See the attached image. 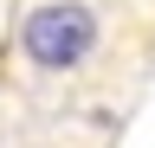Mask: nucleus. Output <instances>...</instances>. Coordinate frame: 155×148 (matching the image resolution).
I'll list each match as a JSON object with an SVG mask.
<instances>
[{
  "label": "nucleus",
  "mask_w": 155,
  "mask_h": 148,
  "mask_svg": "<svg viewBox=\"0 0 155 148\" xmlns=\"http://www.w3.org/2000/svg\"><path fill=\"white\" fill-rule=\"evenodd\" d=\"M13 52L26 65L32 84H65V90H91L104 77V52H110V13L97 0H39L19 13Z\"/></svg>",
  "instance_id": "obj_1"
}]
</instances>
